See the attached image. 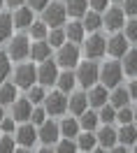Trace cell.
Here are the masks:
<instances>
[{
  "label": "cell",
  "instance_id": "cell-1",
  "mask_svg": "<svg viewBox=\"0 0 137 153\" xmlns=\"http://www.w3.org/2000/svg\"><path fill=\"white\" fill-rule=\"evenodd\" d=\"M100 81V67L88 58L86 63H79V67H77V84L81 88H91V86H95Z\"/></svg>",
  "mask_w": 137,
  "mask_h": 153
},
{
  "label": "cell",
  "instance_id": "cell-2",
  "mask_svg": "<svg viewBox=\"0 0 137 153\" xmlns=\"http://www.w3.org/2000/svg\"><path fill=\"white\" fill-rule=\"evenodd\" d=\"M123 79V65L116 63V60H109L100 67V84L107 88H116Z\"/></svg>",
  "mask_w": 137,
  "mask_h": 153
},
{
  "label": "cell",
  "instance_id": "cell-3",
  "mask_svg": "<svg viewBox=\"0 0 137 153\" xmlns=\"http://www.w3.org/2000/svg\"><path fill=\"white\" fill-rule=\"evenodd\" d=\"M42 12H44L42 21H44L49 28H60V26H65L68 10H65V5H63V2H51V5H47Z\"/></svg>",
  "mask_w": 137,
  "mask_h": 153
},
{
  "label": "cell",
  "instance_id": "cell-4",
  "mask_svg": "<svg viewBox=\"0 0 137 153\" xmlns=\"http://www.w3.org/2000/svg\"><path fill=\"white\" fill-rule=\"evenodd\" d=\"M44 109L49 116H63L68 111V93H63V91L49 93L44 97Z\"/></svg>",
  "mask_w": 137,
  "mask_h": 153
},
{
  "label": "cell",
  "instance_id": "cell-5",
  "mask_svg": "<svg viewBox=\"0 0 137 153\" xmlns=\"http://www.w3.org/2000/svg\"><path fill=\"white\" fill-rule=\"evenodd\" d=\"M56 63L65 70H72L74 65H79V47L74 42H65L63 47H58V58Z\"/></svg>",
  "mask_w": 137,
  "mask_h": 153
},
{
  "label": "cell",
  "instance_id": "cell-6",
  "mask_svg": "<svg viewBox=\"0 0 137 153\" xmlns=\"http://www.w3.org/2000/svg\"><path fill=\"white\" fill-rule=\"evenodd\" d=\"M37 81V70L30 65V63H21L16 70H14V84L19 88H26L28 91L30 86H35Z\"/></svg>",
  "mask_w": 137,
  "mask_h": 153
},
{
  "label": "cell",
  "instance_id": "cell-7",
  "mask_svg": "<svg viewBox=\"0 0 137 153\" xmlns=\"http://www.w3.org/2000/svg\"><path fill=\"white\" fill-rule=\"evenodd\" d=\"M37 139H39V137H37V130H35V123L26 121V123L16 130V144H19V146H16V151H28Z\"/></svg>",
  "mask_w": 137,
  "mask_h": 153
},
{
  "label": "cell",
  "instance_id": "cell-8",
  "mask_svg": "<svg viewBox=\"0 0 137 153\" xmlns=\"http://www.w3.org/2000/svg\"><path fill=\"white\" fill-rule=\"evenodd\" d=\"M123 26H126V12H123V7H109V10H105V14H102V28L116 33Z\"/></svg>",
  "mask_w": 137,
  "mask_h": 153
},
{
  "label": "cell",
  "instance_id": "cell-9",
  "mask_svg": "<svg viewBox=\"0 0 137 153\" xmlns=\"http://www.w3.org/2000/svg\"><path fill=\"white\" fill-rule=\"evenodd\" d=\"M7 53H10L12 60H23V58L30 56V42L26 35H16V37L10 39L7 44Z\"/></svg>",
  "mask_w": 137,
  "mask_h": 153
},
{
  "label": "cell",
  "instance_id": "cell-10",
  "mask_svg": "<svg viewBox=\"0 0 137 153\" xmlns=\"http://www.w3.org/2000/svg\"><path fill=\"white\" fill-rule=\"evenodd\" d=\"M84 53H86V58H91V60L102 58L107 53V39L102 37V35H98V33H93V35L86 39V44H84Z\"/></svg>",
  "mask_w": 137,
  "mask_h": 153
},
{
  "label": "cell",
  "instance_id": "cell-11",
  "mask_svg": "<svg viewBox=\"0 0 137 153\" xmlns=\"http://www.w3.org/2000/svg\"><path fill=\"white\" fill-rule=\"evenodd\" d=\"M58 63H54V60H42V65L37 67V81L42 84V86H54L56 84V79H58Z\"/></svg>",
  "mask_w": 137,
  "mask_h": 153
},
{
  "label": "cell",
  "instance_id": "cell-12",
  "mask_svg": "<svg viewBox=\"0 0 137 153\" xmlns=\"http://www.w3.org/2000/svg\"><path fill=\"white\" fill-rule=\"evenodd\" d=\"M95 134H98V142H100V146H95V151H112V149L116 146V142H118V134H116V130H114L112 125L102 123V128H100Z\"/></svg>",
  "mask_w": 137,
  "mask_h": 153
},
{
  "label": "cell",
  "instance_id": "cell-13",
  "mask_svg": "<svg viewBox=\"0 0 137 153\" xmlns=\"http://www.w3.org/2000/svg\"><path fill=\"white\" fill-rule=\"evenodd\" d=\"M37 137H39V142H44V146H51V149H54V144L60 139V128L54 123V121H44L37 130Z\"/></svg>",
  "mask_w": 137,
  "mask_h": 153
},
{
  "label": "cell",
  "instance_id": "cell-14",
  "mask_svg": "<svg viewBox=\"0 0 137 153\" xmlns=\"http://www.w3.org/2000/svg\"><path fill=\"white\" fill-rule=\"evenodd\" d=\"M30 114H33V102L28 97H16L12 102V116H14V121L26 123V121H30Z\"/></svg>",
  "mask_w": 137,
  "mask_h": 153
},
{
  "label": "cell",
  "instance_id": "cell-15",
  "mask_svg": "<svg viewBox=\"0 0 137 153\" xmlns=\"http://www.w3.org/2000/svg\"><path fill=\"white\" fill-rule=\"evenodd\" d=\"M88 107H95V109H100L102 105H107L109 102V88L102 86V84H95V86L88 88Z\"/></svg>",
  "mask_w": 137,
  "mask_h": 153
},
{
  "label": "cell",
  "instance_id": "cell-16",
  "mask_svg": "<svg viewBox=\"0 0 137 153\" xmlns=\"http://www.w3.org/2000/svg\"><path fill=\"white\" fill-rule=\"evenodd\" d=\"M126 51H128V37L126 35L116 33V35H112V37L107 39V53L112 58H123Z\"/></svg>",
  "mask_w": 137,
  "mask_h": 153
},
{
  "label": "cell",
  "instance_id": "cell-17",
  "mask_svg": "<svg viewBox=\"0 0 137 153\" xmlns=\"http://www.w3.org/2000/svg\"><path fill=\"white\" fill-rule=\"evenodd\" d=\"M30 58H33L35 63H42V60L51 58V44L47 39H35V42L30 44Z\"/></svg>",
  "mask_w": 137,
  "mask_h": 153
},
{
  "label": "cell",
  "instance_id": "cell-18",
  "mask_svg": "<svg viewBox=\"0 0 137 153\" xmlns=\"http://www.w3.org/2000/svg\"><path fill=\"white\" fill-rule=\"evenodd\" d=\"M68 109H70V114H84L88 109V95L86 93H72V95L68 97Z\"/></svg>",
  "mask_w": 137,
  "mask_h": 153
},
{
  "label": "cell",
  "instance_id": "cell-19",
  "mask_svg": "<svg viewBox=\"0 0 137 153\" xmlns=\"http://www.w3.org/2000/svg\"><path fill=\"white\" fill-rule=\"evenodd\" d=\"M98 146V134L95 130H84L77 134V149L79 151H95Z\"/></svg>",
  "mask_w": 137,
  "mask_h": 153
},
{
  "label": "cell",
  "instance_id": "cell-20",
  "mask_svg": "<svg viewBox=\"0 0 137 153\" xmlns=\"http://www.w3.org/2000/svg\"><path fill=\"white\" fill-rule=\"evenodd\" d=\"M12 21H14V28H28L33 23V10L30 7H16L14 14H12Z\"/></svg>",
  "mask_w": 137,
  "mask_h": 153
},
{
  "label": "cell",
  "instance_id": "cell-21",
  "mask_svg": "<svg viewBox=\"0 0 137 153\" xmlns=\"http://www.w3.org/2000/svg\"><path fill=\"white\" fill-rule=\"evenodd\" d=\"M130 102V93H128V88H123L118 84L116 88H112V93H109V105L114 107V109H121V107H126Z\"/></svg>",
  "mask_w": 137,
  "mask_h": 153
},
{
  "label": "cell",
  "instance_id": "cell-22",
  "mask_svg": "<svg viewBox=\"0 0 137 153\" xmlns=\"http://www.w3.org/2000/svg\"><path fill=\"white\" fill-rule=\"evenodd\" d=\"M84 33H86V28H84L81 21H70V26H65V37H68V42H74V44L84 42Z\"/></svg>",
  "mask_w": 137,
  "mask_h": 153
},
{
  "label": "cell",
  "instance_id": "cell-23",
  "mask_svg": "<svg viewBox=\"0 0 137 153\" xmlns=\"http://www.w3.org/2000/svg\"><path fill=\"white\" fill-rule=\"evenodd\" d=\"M58 128H60V137H68V139H77L79 130H81L79 118H63Z\"/></svg>",
  "mask_w": 137,
  "mask_h": 153
},
{
  "label": "cell",
  "instance_id": "cell-24",
  "mask_svg": "<svg viewBox=\"0 0 137 153\" xmlns=\"http://www.w3.org/2000/svg\"><path fill=\"white\" fill-rule=\"evenodd\" d=\"M123 74L128 76H137V49H128L123 53Z\"/></svg>",
  "mask_w": 137,
  "mask_h": 153
},
{
  "label": "cell",
  "instance_id": "cell-25",
  "mask_svg": "<svg viewBox=\"0 0 137 153\" xmlns=\"http://www.w3.org/2000/svg\"><path fill=\"white\" fill-rule=\"evenodd\" d=\"M56 84H58V91H63V93H72V88L77 86V74L70 72V70H65V72H60V74H58Z\"/></svg>",
  "mask_w": 137,
  "mask_h": 153
},
{
  "label": "cell",
  "instance_id": "cell-26",
  "mask_svg": "<svg viewBox=\"0 0 137 153\" xmlns=\"http://www.w3.org/2000/svg\"><path fill=\"white\" fill-rule=\"evenodd\" d=\"M118 142L123 144V146H133V144L137 142V128L133 123H126L121 125V130H118Z\"/></svg>",
  "mask_w": 137,
  "mask_h": 153
},
{
  "label": "cell",
  "instance_id": "cell-27",
  "mask_svg": "<svg viewBox=\"0 0 137 153\" xmlns=\"http://www.w3.org/2000/svg\"><path fill=\"white\" fill-rule=\"evenodd\" d=\"M65 10H68L70 16L81 19V16L88 12V0H65Z\"/></svg>",
  "mask_w": 137,
  "mask_h": 153
},
{
  "label": "cell",
  "instance_id": "cell-28",
  "mask_svg": "<svg viewBox=\"0 0 137 153\" xmlns=\"http://www.w3.org/2000/svg\"><path fill=\"white\" fill-rule=\"evenodd\" d=\"M81 23H84V28L88 30V33H95V30H100L102 28V14H100V12H86V14H84V16H81Z\"/></svg>",
  "mask_w": 137,
  "mask_h": 153
},
{
  "label": "cell",
  "instance_id": "cell-29",
  "mask_svg": "<svg viewBox=\"0 0 137 153\" xmlns=\"http://www.w3.org/2000/svg\"><path fill=\"white\" fill-rule=\"evenodd\" d=\"M79 125H81V130H98L100 125V116L95 111H84V114H79Z\"/></svg>",
  "mask_w": 137,
  "mask_h": 153
},
{
  "label": "cell",
  "instance_id": "cell-30",
  "mask_svg": "<svg viewBox=\"0 0 137 153\" xmlns=\"http://www.w3.org/2000/svg\"><path fill=\"white\" fill-rule=\"evenodd\" d=\"M12 28H14L12 16H10V14H5V12H0V44L7 42V39L12 37Z\"/></svg>",
  "mask_w": 137,
  "mask_h": 153
},
{
  "label": "cell",
  "instance_id": "cell-31",
  "mask_svg": "<svg viewBox=\"0 0 137 153\" xmlns=\"http://www.w3.org/2000/svg\"><path fill=\"white\" fill-rule=\"evenodd\" d=\"M16 84H2L0 86V105H12L14 100H16Z\"/></svg>",
  "mask_w": 137,
  "mask_h": 153
},
{
  "label": "cell",
  "instance_id": "cell-32",
  "mask_svg": "<svg viewBox=\"0 0 137 153\" xmlns=\"http://www.w3.org/2000/svg\"><path fill=\"white\" fill-rule=\"evenodd\" d=\"M28 30H30V37L33 39H47V35H49V26L44 21H33L28 26Z\"/></svg>",
  "mask_w": 137,
  "mask_h": 153
},
{
  "label": "cell",
  "instance_id": "cell-33",
  "mask_svg": "<svg viewBox=\"0 0 137 153\" xmlns=\"http://www.w3.org/2000/svg\"><path fill=\"white\" fill-rule=\"evenodd\" d=\"M47 42L51 44V49H54V47H56V49L63 47V44L68 42V37H65V30H63V28H51L49 35H47Z\"/></svg>",
  "mask_w": 137,
  "mask_h": 153
},
{
  "label": "cell",
  "instance_id": "cell-34",
  "mask_svg": "<svg viewBox=\"0 0 137 153\" xmlns=\"http://www.w3.org/2000/svg\"><path fill=\"white\" fill-rule=\"evenodd\" d=\"M98 116H100V123L112 125L114 121H116V109H114V107L107 102V105H102V107H100V114H98Z\"/></svg>",
  "mask_w": 137,
  "mask_h": 153
},
{
  "label": "cell",
  "instance_id": "cell-35",
  "mask_svg": "<svg viewBox=\"0 0 137 153\" xmlns=\"http://www.w3.org/2000/svg\"><path fill=\"white\" fill-rule=\"evenodd\" d=\"M44 97H47V91H44V86H42V84H39V86H30V88H28V100L33 102V105L44 102Z\"/></svg>",
  "mask_w": 137,
  "mask_h": 153
},
{
  "label": "cell",
  "instance_id": "cell-36",
  "mask_svg": "<svg viewBox=\"0 0 137 153\" xmlns=\"http://www.w3.org/2000/svg\"><path fill=\"white\" fill-rule=\"evenodd\" d=\"M10 74H12V58H10V53L0 51V81H5Z\"/></svg>",
  "mask_w": 137,
  "mask_h": 153
},
{
  "label": "cell",
  "instance_id": "cell-37",
  "mask_svg": "<svg viewBox=\"0 0 137 153\" xmlns=\"http://www.w3.org/2000/svg\"><path fill=\"white\" fill-rule=\"evenodd\" d=\"M0 151L2 153H10V151H16V137H12V134H2L0 137Z\"/></svg>",
  "mask_w": 137,
  "mask_h": 153
},
{
  "label": "cell",
  "instance_id": "cell-38",
  "mask_svg": "<svg viewBox=\"0 0 137 153\" xmlns=\"http://www.w3.org/2000/svg\"><path fill=\"white\" fill-rule=\"evenodd\" d=\"M116 121L121 125H126V123H135V116H133V109H128L126 107H121V109H116Z\"/></svg>",
  "mask_w": 137,
  "mask_h": 153
},
{
  "label": "cell",
  "instance_id": "cell-39",
  "mask_svg": "<svg viewBox=\"0 0 137 153\" xmlns=\"http://www.w3.org/2000/svg\"><path fill=\"white\" fill-rule=\"evenodd\" d=\"M58 153H72V151H77V144L72 142V139H68V137H60L58 144L54 146Z\"/></svg>",
  "mask_w": 137,
  "mask_h": 153
},
{
  "label": "cell",
  "instance_id": "cell-40",
  "mask_svg": "<svg viewBox=\"0 0 137 153\" xmlns=\"http://www.w3.org/2000/svg\"><path fill=\"white\" fill-rule=\"evenodd\" d=\"M123 35L128 37V42H137V19L128 21L123 26Z\"/></svg>",
  "mask_w": 137,
  "mask_h": 153
},
{
  "label": "cell",
  "instance_id": "cell-41",
  "mask_svg": "<svg viewBox=\"0 0 137 153\" xmlns=\"http://www.w3.org/2000/svg\"><path fill=\"white\" fill-rule=\"evenodd\" d=\"M47 109L44 107H37V109H33V114H30V123H35V125H42L44 121H47Z\"/></svg>",
  "mask_w": 137,
  "mask_h": 153
},
{
  "label": "cell",
  "instance_id": "cell-42",
  "mask_svg": "<svg viewBox=\"0 0 137 153\" xmlns=\"http://www.w3.org/2000/svg\"><path fill=\"white\" fill-rule=\"evenodd\" d=\"M0 130H2V132H7V134H14V130H16V121H14V116H12V118H2Z\"/></svg>",
  "mask_w": 137,
  "mask_h": 153
},
{
  "label": "cell",
  "instance_id": "cell-43",
  "mask_svg": "<svg viewBox=\"0 0 137 153\" xmlns=\"http://www.w3.org/2000/svg\"><path fill=\"white\" fill-rule=\"evenodd\" d=\"M121 5H123L126 16H137V0H123Z\"/></svg>",
  "mask_w": 137,
  "mask_h": 153
},
{
  "label": "cell",
  "instance_id": "cell-44",
  "mask_svg": "<svg viewBox=\"0 0 137 153\" xmlns=\"http://www.w3.org/2000/svg\"><path fill=\"white\" fill-rule=\"evenodd\" d=\"M107 2L109 0H88V5H91L95 12H105L107 10Z\"/></svg>",
  "mask_w": 137,
  "mask_h": 153
},
{
  "label": "cell",
  "instance_id": "cell-45",
  "mask_svg": "<svg viewBox=\"0 0 137 153\" xmlns=\"http://www.w3.org/2000/svg\"><path fill=\"white\" fill-rule=\"evenodd\" d=\"M26 2H28L30 10H44L49 5V0H26Z\"/></svg>",
  "mask_w": 137,
  "mask_h": 153
},
{
  "label": "cell",
  "instance_id": "cell-46",
  "mask_svg": "<svg viewBox=\"0 0 137 153\" xmlns=\"http://www.w3.org/2000/svg\"><path fill=\"white\" fill-rule=\"evenodd\" d=\"M128 93H130V97H133V100H137V79H135V81H130V86H128Z\"/></svg>",
  "mask_w": 137,
  "mask_h": 153
},
{
  "label": "cell",
  "instance_id": "cell-47",
  "mask_svg": "<svg viewBox=\"0 0 137 153\" xmlns=\"http://www.w3.org/2000/svg\"><path fill=\"white\" fill-rule=\"evenodd\" d=\"M26 0H5V5L7 7H19V5H23Z\"/></svg>",
  "mask_w": 137,
  "mask_h": 153
},
{
  "label": "cell",
  "instance_id": "cell-48",
  "mask_svg": "<svg viewBox=\"0 0 137 153\" xmlns=\"http://www.w3.org/2000/svg\"><path fill=\"white\" fill-rule=\"evenodd\" d=\"M2 118H5V109H2V105H0V123H2Z\"/></svg>",
  "mask_w": 137,
  "mask_h": 153
},
{
  "label": "cell",
  "instance_id": "cell-49",
  "mask_svg": "<svg viewBox=\"0 0 137 153\" xmlns=\"http://www.w3.org/2000/svg\"><path fill=\"white\" fill-rule=\"evenodd\" d=\"M133 116H135V123H137V107L133 109Z\"/></svg>",
  "mask_w": 137,
  "mask_h": 153
},
{
  "label": "cell",
  "instance_id": "cell-50",
  "mask_svg": "<svg viewBox=\"0 0 137 153\" xmlns=\"http://www.w3.org/2000/svg\"><path fill=\"white\" fill-rule=\"evenodd\" d=\"M109 2H123V0H109Z\"/></svg>",
  "mask_w": 137,
  "mask_h": 153
},
{
  "label": "cell",
  "instance_id": "cell-51",
  "mask_svg": "<svg viewBox=\"0 0 137 153\" xmlns=\"http://www.w3.org/2000/svg\"><path fill=\"white\" fill-rule=\"evenodd\" d=\"M2 5H5V0H0V7H2Z\"/></svg>",
  "mask_w": 137,
  "mask_h": 153
}]
</instances>
